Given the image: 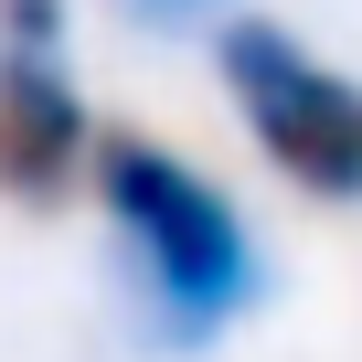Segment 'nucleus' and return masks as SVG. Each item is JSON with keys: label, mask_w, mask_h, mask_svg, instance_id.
Returning <instances> with one entry per match:
<instances>
[{"label": "nucleus", "mask_w": 362, "mask_h": 362, "mask_svg": "<svg viewBox=\"0 0 362 362\" xmlns=\"http://www.w3.org/2000/svg\"><path fill=\"white\" fill-rule=\"evenodd\" d=\"M96 160L86 96L64 54H0V192L11 203H64V181Z\"/></svg>", "instance_id": "3"}, {"label": "nucleus", "mask_w": 362, "mask_h": 362, "mask_svg": "<svg viewBox=\"0 0 362 362\" xmlns=\"http://www.w3.org/2000/svg\"><path fill=\"white\" fill-rule=\"evenodd\" d=\"M0 54H64V0H0Z\"/></svg>", "instance_id": "4"}, {"label": "nucleus", "mask_w": 362, "mask_h": 362, "mask_svg": "<svg viewBox=\"0 0 362 362\" xmlns=\"http://www.w3.org/2000/svg\"><path fill=\"white\" fill-rule=\"evenodd\" d=\"M214 75L277 181H298L309 203H362V86L341 64H320L288 22L235 11L214 33Z\"/></svg>", "instance_id": "2"}, {"label": "nucleus", "mask_w": 362, "mask_h": 362, "mask_svg": "<svg viewBox=\"0 0 362 362\" xmlns=\"http://www.w3.org/2000/svg\"><path fill=\"white\" fill-rule=\"evenodd\" d=\"M128 11H139V22H203L214 0H128Z\"/></svg>", "instance_id": "5"}, {"label": "nucleus", "mask_w": 362, "mask_h": 362, "mask_svg": "<svg viewBox=\"0 0 362 362\" xmlns=\"http://www.w3.org/2000/svg\"><path fill=\"white\" fill-rule=\"evenodd\" d=\"M96 203H107V224H117V245H128V267H139V298H149V330H160V341L192 351V341H214L224 320L256 309L267 267H256L245 214H235L170 139L107 128V139H96Z\"/></svg>", "instance_id": "1"}]
</instances>
